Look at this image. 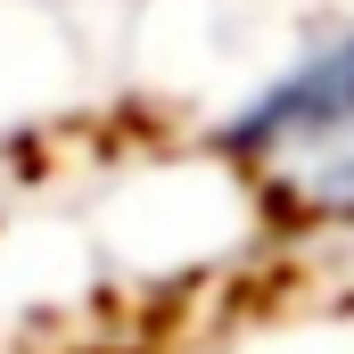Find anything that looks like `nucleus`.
Instances as JSON below:
<instances>
[{
    "mask_svg": "<svg viewBox=\"0 0 354 354\" xmlns=\"http://www.w3.org/2000/svg\"><path fill=\"white\" fill-rule=\"evenodd\" d=\"M330 132H354V33L338 50H322L313 66H297L280 91H264L239 124H231V149H297V140H330Z\"/></svg>",
    "mask_w": 354,
    "mask_h": 354,
    "instance_id": "1",
    "label": "nucleus"
}]
</instances>
